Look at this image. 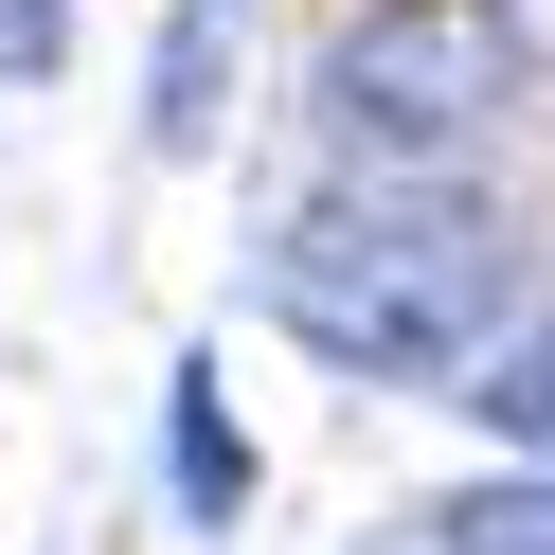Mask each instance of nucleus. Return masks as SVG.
I'll return each mask as SVG.
<instances>
[{"label": "nucleus", "instance_id": "3", "mask_svg": "<svg viewBox=\"0 0 555 555\" xmlns=\"http://www.w3.org/2000/svg\"><path fill=\"white\" fill-rule=\"evenodd\" d=\"M216 108H233V0H180V18H162V73H144V144L197 162Z\"/></svg>", "mask_w": 555, "mask_h": 555}, {"label": "nucleus", "instance_id": "4", "mask_svg": "<svg viewBox=\"0 0 555 555\" xmlns=\"http://www.w3.org/2000/svg\"><path fill=\"white\" fill-rule=\"evenodd\" d=\"M162 466H180V519H251V430L216 412V359L162 376Z\"/></svg>", "mask_w": 555, "mask_h": 555}, {"label": "nucleus", "instance_id": "2", "mask_svg": "<svg viewBox=\"0 0 555 555\" xmlns=\"http://www.w3.org/2000/svg\"><path fill=\"white\" fill-rule=\"evenodd\" d=\"M519 108V18L502 0H376L359 37L323 54V126L359 162H448Z\"/></svg>", "mask_w": 555, "mask_h": 555}, {"label": "nucleus", "instance_id": "1", "mask_svg": "<svg viewBox=\"0 0 555 555\" xmlns=\"http://www.w3.org/2000/svg\"><path fill=\"white\" fill-rule=\"evenodd\" d=\"M251 287H269V323H287L305 359L412 376V395H466V359L502 340V305H519V251H502V216H483L466 180L376 162V180L305 197V216L269 233Z\"/></svg>", "mask_w": 555, "mask_h": 555}, {"label": "nucleus", "instance_id": "5", "mask_svg": "<svg viewBox=\"0 0 555 555\" xmlns=\"http://www.w3.org/2000/svg\"><path fill=\"white\" fill-rule=\"evenodd\" d=\"M466 412H483V430H502V448H555V323H519V340H483V359H466Z\"/></svg>", "mask_w": 555, "mask_h": 555}, {"label": "nucleus", "instance_id": "6", "mask_svg": "<svg viewBox=\"0 0 555 555\" xmlns=\"http://www.w3.org/2000/svg\"><path fill=\"white\" fill-rule=\"evenodd\" d=\"M448 555H555V466H502L448 502Z\"/></svg>", "mask_w": 555, "mask_h": 555}, {"label": "nucleus", "instance_id": "7", "mask_svg": "<svg viewBox=\"0 0 555 555\" xmlns=\"http://www.w3.org/2000/svg\"><path fill=\"white\" fill-rule=\"evenodd\" d=\"M54 54H73V18L54 0H0V73H54Z\"/></svg>", "mask_w": 555, "mask_h": 555}]
</instances>
